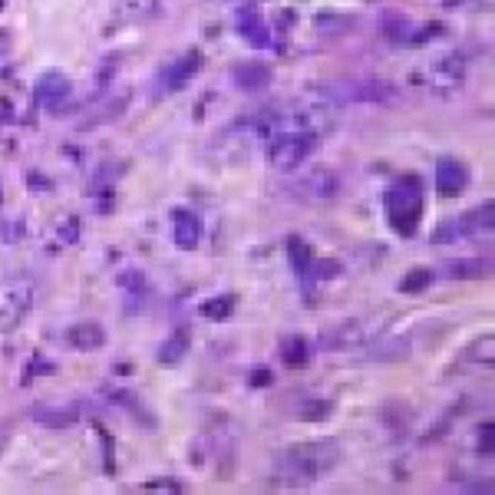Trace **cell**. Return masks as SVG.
<instances>
[{
	"instance_id": "6da1fadb",
	"label": "cell",
	"mask_w": 495,
	"mask_h": 495,
	"mask_svg": "<svg viewBox=\"0 0 495 495\" xmlns=\"http://www.w3.org/2000/svg\"><path fill=\"white\" fill-rule=\"evenodd\" d=\"M337 459H340V449L337 443H311V446H297L288 462H291V469L297 476H304V479H314L320 472H330L337 466Z\"/></svg>"
},
{
	"instance_id": "7a4b0ae2",
	"label": "cell",
	"mask_w": 495,
	"mask_h": 495,
	"mask_svg": "<svg viewBox=\"0 0 495 495\" xmlns=\"http://www.w3.org/2000/svg\"><path fill=\"white\" fill-rule=\"evenodd\" d=\"M26 301H30V284H10L0 291V330L13 327L20 314L26 311Z\"/></svg>"
},
{
	"instance_id": "3957f363",
	"label": "cell",
	"mask_w": 495,
	"mask_h": 495,
	"mask_svg": "<svg viewBox=\"0 0 495 495\" xmlns=\"http://www.w3.org/2000/svg\"><path fill=\"white\" fill-rule=\"evenodd\" d=\"M436 189L443 195H456V191L466 189V168L456 162V159H443L439 168H436Z\"/></svg>"
},
{
	"instance_id": "277c9868",
	"label": "cell",
	"mask_w": 495,
	"mask_h": 495,
	"mask_svg": "<svg viewBox=\"0 0 495 495\" xmlns=\"http://www.w3.org/2000/svg\"><path fill=\"white\" fill-rule=\"evenodd\" d=\"M70 96V79L60 77V73H43L37 79V100L43 106H56V102H63Z\"/></svg>"
},
{
	"instance_id": "5b68a950",
	"label": "cell",
	"mask_w": 495,
	"mask_h": 495,
	"mask_svg": "<svg viewBox=\"0 0 495 495\" xmlns=\"http://www.w3.org/2000/svg\"><path fill=\"white\" fill-rule=\"evenodd\" d=\"M307 146H311V139H301V136H291V139L278 142L274 149H271V159L281 165V168H291V165H297L301 159H304Z\"/></svg>"
},
{
	"instance_id": "8992f818",
	"label": "cell",
	"mask_w": 495,
	"mask_h": 495,
	"mask_svg": "<svg viewBox=\"0 0 495 495\" xmlns=\"http://www.w3.org/2000/svg\"><path fill=\"white\" fill-rule=\"evenodd\" d=\"M235 79H238V86H244V89H261L267 79H271V70L261 63H248V66H238Z\"/></svg>"
},
{
	"instance_id": "52a82bcc",
	"label": "cell",
	"mask_w": 495,
	"mask_h": 495,
	"mask_svg": "<svg viewBox=\"0 0 495 495\" xmlns=\"http://www.w3.org/2000/svg\"><path fill=\"white\" fill-rule=\"evenodd\" d=\"M459 228H466V231H489V228H492V205H482V208L469 212V215L459 221Z\"/></svg>"
},
{
	"instance_id": "ba28073f",
	"label": "cell",
	"mask_w": 495,
	"mask_h": 495,
	"mask_svg": "<svg viewBox=\"0 0 495 495\" xmlns=\"http://www.w3.org/2000/svg\"><path fill=\"white\" fill-rule=\"evenodd\" d=\"M178 221H182V228H178V244H182V248H191V244L198 242V225H195V218H185V215H178Z\"/></svg>"
},
{
	"instance_id": "9c48e42d",
	"label": "cell",
	"mask_w": 495,
	"mask_h": 495,
	"mask_svg": "<svg viewBox=\"0 0 495 495\" xmlns=\"http://www.w3.org/2000/svg\"><path fill=\"white\" fill-rule=\"evenodd\" d=\"M242 30H244V33H248V37L254 40V43H258V47H265V43H267V33H265V26L258 24L254 17H248V20H242Z\"/></svg>"
},
{
	"instance_id": "30bf717a",
	"label": "cell",
	"mask_w": 495,
	"mask_h": 495,
	"mask_svg": "<svg viewBox=\"0 0 495 495\" xmlns=\"http://www.w3.org/2000/svg\"><path fill=\"white\" fill-rule=\"evenodd\" d=\"M317 26H320V30H347V26H350V20H347V17H337V13H320Z\"/></svg>"
},
{
	"instance_id": "8fae6325",
	"label": "cell",
	"mask_w": 495,
	"mask_h": 495,
	"mask_svg": "<svg viewBox=\"0 0 495 495\" xmlns=\"http://www.w3.org/2000/svg\"><path fill=\"white\" fill-rule=\"evenodd\" d=\"M426 281H432V274L426 271V267H419V271H413V274L407 278V284H403V288H407V291H416V288H423Z\"/></svg>"
},
{
	"instance_id": "7c38bea8",
	"label": "cell",
	"mask_w": 495,
	"mask_h": 495,
	"mask_svg": "<svg viewBox=\"0 0 495 495\" xmlns=\"http://www.w3.org/2000/svg\"><path fill=\"white\" fill-rule=\"evenodd\" d=\"M182 347H185L182 340H172L168 347H162V360H175V356L182 354Z\"/></svg>"
}]
</instances>
